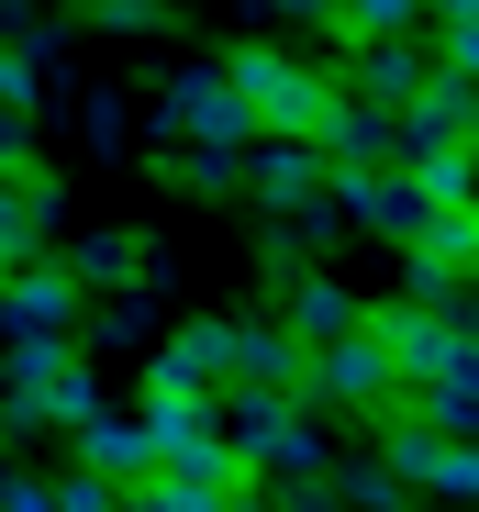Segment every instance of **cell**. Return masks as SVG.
<instances>
[{
  "label": "cell",
  "instance_id": "obj_31",
  "mask_svg": "<svg viewBox=\"0 0 479 512\" xmlns=\"http://www.w3.org/2000/svg\"><path fill=\"white\" fill-rule=\"evenodd\" d=\"M268 12H290V23H335V0H268Z\"/></svg>",
  "mask_w": 479,
  "mask_h": 512
},
{
  "label": "cell",
  "instance_id": "obj_27",
  "mask_svg": "<svg viewBox=\"0 0 479 512\" xmlns=\"http://www.w3.org/2000/svg\"><path fill=\"white\" fill-rule=\"evenodd\" d=\"M78 23H101V34H156V23H168V0H90Z\"/></svg>",
  "mask_w": 479,
  "mask_h": 512
},
{
  "label": "cell",
  "instance_id": "obj_22",
  "mask_svg": "<svg viewBox=\"0 0 479 512\" xmlns=\"http://www.w3.org/2000/svg\"><path fill=\"white\" fill-rule=\"evenodd\" d=\"M357 323V290L346 279H301L290 268V334H301V346H324V334H346Z\"/></svg>",
  "mask_w": 479,
  "mask_h": 512
},
{
  "label": "cell",
  "instance_id": "obj_28",
  "mask_svg": "<svg viewBox=\"0 0 479 512\" xmlns=\"http://www.w3.org/2000/svg\"><path fill=\"white\" fill-rule=\"evenodd\" d=\"M56 512H123V490L90 479V468H67V479H56Z\"/></svg>",
  "mask_w": 479,
  "mask_h": 512
},
{
  "label": "cell",
  "instance_id": "obj_20",
  "mask_svg": "<svg viewBox=\"0 0 479 512\" xmlns=\"http://www.w3.org/2000/svg\"><path fill=\"white\" fill-rule=\"evenodd\" d=\"M413 268H435V279H479V201H457V212H435V223L413 234Z\"/></svg>",
  "mask_w": 479,
  "mask_h": 512
},
{
  "label": "cell",
  "instance_id": "obj_21",
  "mask_svg": "<svg viewBox=\"0 0 479 512\" xmlns=\"http://www.w3.org/2000/svg\"><path fill=\"white\" fill-rule=\"evenodd\" d=\"M234 167H246V145H156V179H168V190H190V201H223L234 190Z\"/></svg>",
  "mask_w": 479,
  "mask_h": 512
},
{
  "label": "cell",
  "instance_id": "obj_4",
  "mask_svg": "<svg viewBox=\"0 0 479 512\" xmlns=\"http://www.w3.org/2000/svg\"><path fill=\"white\" fill-rule=\"evenodd\" d=\"M223 446L246 479H324V435H312L301 401H268V390H234L223 401Z\"/></svg>",
  "mask_w": 479,
  "mask_h": 512
},
{
  "label": "cell",
  "instance_id": "obj_14",
  "mask_svg": "<svg viewBox=\"0 0 479 512\" xmlns=\"http://www.w3.org/2000/svg\"><path fill=\"white\" fill-rule=\"evenodd\" d=\"M45 234H56V179L23 156V167H0V268L45 256Z\"/></svg>",
  "mask_w": 479,
  "mask_h": 512
},
{
  "label": "cell",
  "instance_id": "obj_26",
  "mask_svg": "<svg viewBox=\"0 0 479 512\" xmlns=\"http://www.w3.org/2000/svg\"><path fill=\"white\" fill-rule=\"evenodd\" d=\"M435 67H446V78H468V90H479V12L435 23Z\"/></svg>",
  "mask_w": 479,
  "mask_h": 512
},
{
  "label": "cell",
  "instance_id": "obj_24",
  "mask_svg": "<svg viewBox=\"0 0 479 512\" xmlns=\"http://www.w3.org/2000/svg\"><path fill=\"white\" fill-rule=\"evenodd\" d=\"M424 23V0H335V34L346 45H390V34H413Z\"/></svg>",
  "mask_w": 479,
  "mask_h": 512
},
{
  "label": "cell",
  "instance_id": "obj_34",
  "mask_svg": "<svg viewBox=\"0 0 479 512\" xmlns=\"http://www.w3.org/2000/svg\"><path fill=\"white\" fill-rule=\"evenodd\" d=\"M0 379H12V346H0Z\"/></svg>",
  "mask_w": 479,
  "mask_h": 512
},
{
  "label": "cell",
  "instance_id": "obj_18",
  "mask_svg": "<svg viewBox=\"0 0 479 512\" xmlns=\"http://www.w3.org/2000/svg\"><path fill=\"white\" fill-rule=\"evenodd\" d=\"M67 279H78V290H145V279H156V245H145L134 223H112V234H78Z\"/></svg>",
  "mask_w": 479,
  "mask_h": 512
},
{
  "label": "cell",
  "instance_id": "obj_1",
  "mask_svg": "<svg viewBox=\"0 0 479 512\" xmlns=\"http://www.w3.org/2000/svg\"><path fill=\"white\" fill-rule=\"evenodd\" d=\"M101 412V379H90V346L56 334V346H12V379H0V423L23 435H78Z\"/></svg>",
  "mask_w": 479,
  "mask_h": 512
},
{
  "label": "cell",
  "instance_id": "obj_23",
  "mask_svg": "<svg viewBox=\"0 0 479 512\" xmlns=\"http://www.w3.org/2000/svg\"><path fill=\"white\" fill-rule=\"evenodd\" d=\"M413 190H424L435 212H457V201H479V156H468V145H435V156H413Z\"/></svg>",
  "mask_w": 479,
  "mask_h": 512
},
{
  "label": "cell",
  "instance_id": "obj_7",
  "mask_svg": "<svg viewBox=\"0 0 479 512\" xmlns=\"http://www.w3.org/2000/svg\"><path fill=\"white\" fill-rule=\"evenodd\" d=\"M324 201H335L346 223L390 234V245H413V234L435 223V201L413 190V167H324Z\"/></svg>",
  "mask_w": 479,
  "mask_h": 512
},
{
  "label": "cell",
  "instance_id": "obj_29",
  "mask_svg": "<svg viewBox=\"0 0 479 512\" xmlns=\"http://www.w3.org/2000/svg\"><path fill=\"white\" fill-rule=\"evenodd\" d=\"M0 512H56V479H12L0 468Z\"/></svg>",
  "mask_w": 479,
  "mask_h": 512
},
{
  "label": "cell",
  "instance_id": "obj_33",
  "mask_svg": "<svg viewBox=\"0 0 479 512\" xmlns=\"http://www.w3.org/2000/svg\"><path fill=\"white\" fill-rule=\"evenodd\" d=\"M457 12H479V0H424V23H457Z\"/></svg>",
  "mask_w": 479,
  "mask_h": 512
},
{
  "label": "cell",
  "instance_id": "obj_2",
  "mask_svg": "<svg viewBox=\"0 0 479 512\" xmlns=\"http://www.w3.org/2000/svg\"><path fill=\"white\" fill-rule=\"evenodd\" d=\"M223 78H234V101H246V123L257 134H290V145H312L324 112H335V78L301 67V56H279V45H234Z\"/></svg>",
  "mask_w": 479,
  "mask_h": 512
},
{
  "label": "cell",
  "instance_id": "obj_15",
  "mask_svg": "<svg viewBox=\"0 0 479 512\" xmlns=\"http://www.w3.org/2000/svg\"><path fill=\"white\" fill-rule=\"evenodd\" d=\"M357 323L379 334V357H390V379H402V390L446 357V312H435V301H390V312H357Z\"/></svg>",
  "mask_w": 479,
  "mask_h": 512
},
{
  "label": "cell",
  "instance_id": "obj_16",
  "mask_svg": "<svg viewBox=\"0 0 479 512\" xmlns=\"http://www.w3.org/2000/svg\"><path fill=\"white\" fill-rule=\"evenodd\" d=\"M301 334L290 323H234V390H268V401H301Z\"/></svg>",
  "mask_w": 479,
  "mask_h": 512
},
{
  "label": "cell",
  "instance_id": "obj_12",
  "mask_svg": "<svg viewBox=\"0 0 479 512\" xmlns=\"http://www.w3.org/2000/svg\"><path fill=\"white\" fill-rule=\"evenodd\" d=\"M402 412H424L435 435H479V346L468 334H446V357L402 390Z\"/></svg>",
  "mask_w": 479,
  "mask_h": 512
},
{
  "label": "cell",
  "instance_id": "obj_19",
  "mask_svg": "<svg viewBox=\"0 0 479 512\" xmlns=\"http://www.w3.org/2000/svg\"><path fill=\"white\" fill-rule=\"evenodd\" d=\"M145 446L156 457H201V446H223V412L190 401V390H145Z\"/></svg>",
  "mask_w": 479,
  "mask_h": 512
},
{
  "label": "cell",
  "instance_id": "obj_6",
  "mask_svg": "<svg viewBox=\"0 0 479 512\" xmlns=\"http://www.w3.org/2000/svg\"><path fill=\"white\" fill-rule=\"evenodd\" d=\"M78 290L67 256H23V268H0V346H56V334H78Z\"/></svg>",
  "mask_w": 479,
  "mask_h": 512
},
{
  "label": "cell",
  "instance_id": "obj_3",
  "mask_svg": "<svg viewBox=\"0 0 479 512\" xmlns=\"http://www.w3.org/2000/svg\"><path fill=\"white\" fill-rule=\"evenodd\" d=\"M379 423H390L379 468L402 479L413 501H435V512H479V435H435L424 412H379Z\"/></svg>",
  "mask_w": 479,
  "mask_h": 512
},
{
  "label": "cell",
  "instance_id": "obj_8",
  "mask_svg": "<svg viewBox=\"0 0 479 512\" xmlns=\"http://www.w3.org/2000/svg\"><path fill=\"white\" fill-rule=\"evenodd\" d=\"M234 490H246L234 446H201V457H156V468L123 490V512H223Z\"/></svg>",
  "mask_w": 479,
  "mask_h": 512
},
{
  "label": "cell",
  "instance_id": "obj_35",
  "mask_svg": "<svg viewBox=\"0 0 479 512\" xmlns=\"http://www.w3.org/2000/svg\"><path fill=\"white\" fill-rule=\"evenodd\" d=\"M468 156H479V123H468Z\"/></svg>",
  "mask_w": 479,
  "mask_h": 512
},
{
  "label": "cell",
  "instance_id": "obj_13",
  "mask_svg": "<svg viewBox=\"0 0 479 512\" xmlns=\"http://www.w3.org/2000/svg\"><path fill=\"white\" fill-rule=\"evenodd\" d=\"M424 78H435V56H424L413 34H390V45H357V56H346V78H335V90H346V101H368V112H402Z\"/></svg>",
  "mask_w": 479,
  "mask_h": 512
},
{
  "label": "cell",
  "instance_id": "obj_10",
  "mask_svg": "<svg viewBox=\"0 0 479 512\" xmlns=\"http://www.w3.org/2000/svg\"><path fill=\"white\" fill-rule=\"evenodd\" d=\"M145 390H234V323H179V334H156V357H145Z\"/></svg>",
  "mask_w": 479,
  "mask_h": 512
},
{
  "label": "cell",
  "instance_id": "obj_11",
  "mask_svg": "<svg viewBox=\"0 0 479 512\" xmlns=\"http://www.w3.org/2000/svg\"><path fill=\"white\" fill-rule=\"evenodd\" d=\"M257 179V212H324V145H290V134H246V167Z\"/></svg>",
  "mask_w": 479,
  "mask_h": 512
},
{
  "label": "cell",
  "instance_id": "obj_17",
  "mask_svg": "<svg viewBox=\"0 0 479 512\" xmlns=\"http://www.w3.org/2000/svg\"><path fill=\"white\" fill-rule=\"evenodd\" d=\"M78 468H90V479H112V490H134V479L156 468L145 412H90V423H78Z\"/></svg>",
  "mask_w": 479,
  "mask_h": 512
},
{
  "label": "cell",
  "instance_id": "obj_30",
  "mask_svg": "<svg viewBox=\"0 0 479 512\" xmlns=\"http://www.w3.org/2000/svg\"><path fill=\"white\" fill-rule=\"evenodd\" d=\"M34 156V112H0V167H23Z\"/></svg>",
  "mask_w": 479,
  "mask_h": 512
},
{
  "label": "cell",
  "instance_id": "obj_36",
  "mask_svg": "<svg viewBox=\"0 0 479 512\" xmlns=\"http://www.w3.org/2000/svg\"><path fill=\"white\" fill-rule=\"evenodd\" d=\"M424 512H435V501H424Z\"/></svg>",
  "mask_w": 479,
  "mask_h": 512
},
{
  "label": "cell",
  "instance_id": "obj_25",
  "mask_svg": "<svg viewBox=\"0 0 479 512\" xmlns=\"http://www.w3.org/2000/svg\"><path fill=\"white\" fill-rule=\"evenodd\" d=\"M324 490H335V512H413V490L390 479L379 457H357V468H346V479H324Z\"/></svg>",
  "mask_w": 479,
  "mask_h": 512
},
{
  "label": "cell",
  "instance_id": "obj_32",
  "mask_svg": "<svg viewBox=\"0 0 479 512\" xmlns=\"http://www.w3.org/2000/svg\"><path fill=\"white\" fill-rule=\"evenodd\" d=\"M223 512H279V501H268V490H257V479H246V490H234V501H223Z\"/></svg>",
  "mask_w": 479,
  "mask_h": 512
},
{
  "label": "cell",
  "instance_id": "obj_5",
  "mask_svg": "<svg viewBox=\"0 0 479 512\" xmlns=\"http://www.w3.org/2000/svg\"><path fill=\"white\" fill-rule=\"evenodd\" d=\"M301 401H335V412H402V379H390L379 334L346 323V334H324V346L301 357Z\"/></svg>",
  "mask_w": 479,
  "mask_h": 512
},
{
  "label": "cell",
  "instance_id": "obj_9",
  "mask_svg": "<svg viewBox=\"0 0 479 512\" xmlns=\"http://www.w3.org/2000/svg\"><path fill=\"white\" fill-rule=\"evenodd\" d=\"M156 134H190V145H246V101H234L223 67H179L168 90H156Z\"/></svg>",
  "mask_w": 479,
  "mask_h": 512
}]
</instances>
